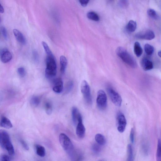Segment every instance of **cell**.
Segmentation results:
<instances>
[{
	"label": "cell",
	"instance_id": "cell-19",
	"mask_svg": "<svg viewBox=\"0 0 161 161\" xmlns=\"http://www.w3.org/2000/svg\"><path fill=\"white\" fill-rule=\"evenodd\" d=\"M36 153L41 157H44L46 154V151L44 147L40 145L36 144L35 146Z\"/></svg>",
	"mask_w": 161,
	"mask_h": 161
},
{
	"label": "cell",
	"instance_id": "cell-24",
	"mask_svg": "<svg viewBox=\"0 0 161 161\" xmlns=\"http://www.w3.org/2000/svg\"><path fill=\"white\" fill-rule=\"evenodd\" d=\"M144 50L146 53L148 55H151L153 53L154 48L149 44H146L144 46Z\"/></svg>",
	"mask_w": 161,
	"mask_h": 161
},
{
	"label": "cell",
	"instance_id": "cell-9",
	"mask_svg": "<svg viewBox=\"0 0 161 161\" xmlns=\"http://www.w3.org/2000/svg\"><path fill=\"white\" fill-rule=\"evenodd\" d=\"M135 36L136 38L140 39L151 40L155 37V35L152 31L147 30L138 32Z\"/></svg>",
	"mask_w": 161,
	"mask_h": 161
},
{
	"label": "cell",
	"instance_id": "cell-28",
	"mask_svg": "<svg viewBox=\"0 0 161 161\" xmlns=\"http://www.w3.org/2000/svg\"><path fill=\"white\" fill-rule=\"evenodd\" d=\"M44 108L46 112L47 115H51L53 110L52 104L49 102H46L44 104Z\"/></svg>",
	"mask_w": 161,
	"mask_h": 161
},
{
	"label": "cell",
	"instance_id": "cell-11",
	"mask_svg": "<svg viewBox=\"0 0 161 161\" xmlns=\"http://www.w3.org/2000/svg\"><path fill=\"white\" fill-rule=\"evenodd\" d=\"M72 119L74 124L76 125L82 122L81 115L78 109L75 107L72 108L71 110Z\"/></svg>",
	"mask_w": 161,
	"mask_h": 161
},
{
	"label": "cell",
	"instance_id": "cell-13",
	"mask_svg": "<svg viewBox=\"0 0 161 161\" xmlns=\"http://www.w3.org/2000/svg\"><path fill=\"white\" fill-rule=\"evenodd\" d=\"M86 129L82 122H80L77 125L76 133L80 138H83L85 135Z\"/></svg>",
	"mask_w": 161,
	"mask_h": 161
},
{
	"label": "cell",
	"instance_id": "cell-5",
	"mask_svg": "<svg viewBox=\"0 0 161 161\" xmlns=\"http://www.w3.org/2000/svg\"><path fill=\"white\" fill-rule=\"evenodd\" d=\"M81 92L86 102L88 104H91L92 103L91 90L87 82L83 80L80 85Z\"/></svg>",
	"mask_w": 161,
	"mask_h": 161
},
{
	"label": "cell",
	"instance_id": "cell-38",
	"mask_svg": "<svg viewBox=\"0 0 161 161\" xmlns=\"http://www.w3.org/2000/svg\"><path fill=\"white\" fill-rule=\"evenodd\" d=\"M130 138L131 142L133 143L134 141V130L133 128H132L131 130Z\"/></svg>",
	"mask_w": 161,
	"mask_h": 161
},
{
	"label": "cell",
	"instance_id": "cell-37",
	"mask_svg": "<svg viewBox=\"0 0 161 161\" xmlns=\"http://www.w3.org/2000/svg\"><path fill=\"white\" fill-rule=\"evenodd\" d=\"M20 141L24 148L26 150H28L29 148L26 142L23 139L20 140Z\"/></svg>",
	"mask_w": 161,
	"mask_h": 161
},
{
	"label": "cell",
	"instance_id": "cell-3",
	"mask_svg": "<svg viewBox=\"0 0 161 161\" xmlns=\"http://www.w3.org/2000/svg\"><path fill=\"white\" fill-rule=\"evenodd\" d=\"M46 67L45 76L47 79L54 78L57 74V64L54 56H47L46 59Z\"/></svg>",
	"mask_w": 161,
	"mask_h": 161
},
{
	"label": "cell",
	"instance_id": "cell-12",
	"mask_svg": "<svg viewBox=\"0 0 161 161\" xmlns=\"http://www.w3.org/2000/svg\"><path fill=\"white\" fill-rule=\"evenodd\" d=\"M63 89V83L62 80L60 78L55 79L53 82V91L57 93H60L62 91Z\"/></svg>",
	"mask_w": 161,
	"mask_h": 161
},
{
	"label": "cell",
	"instance_id": "cell-23",
	"mask_svg": "<svg viewBox=\"0 0 161 161\" xmlns=\"http://www.w3.org/2000/svg\"><path fill=\"white\" fill-rule=\"evenodd\" d=\"M128 157L127 161H133V154L131 145L129 144L127 146Z\"/></svg>",
	"mask_w": 161,
	"mask_h": 161
},
{
	"label": "cell",
	"instance_id": "cell-10",
	"mask_svg": "<svg viewBox=\"0 0 161 161\" xmlns=\"http://www.w3.org/2000/svg\"><path fill=\"white\" fill-rule=\"evenodd\" d=\"M0 55L1 60L4 63L9 62L12 58V54L6 48H3L1 50Z\"/></svg>",
	"mask_w": 161,
	"mask_h": 161
},
{
	"label": "cell",
	"instance_id": "cell-36",
	"mask_svg": "<svg viewBox=\"0 0 161 161\" xmlns=\"http://www.w3.org/2000/svg\"><path fill=\"white\" fill-rule=\"evenodd\" d=\"M0 161H10L8 156L5 154H2L0 156Z\"/></svg>",
	"mask_w": 161,
	"mask_h": 161
},
{
	"label": "cell",
	"instance_id": "cell-31",
	"mask_svg": "<svg viewBox=\"0 0 161 161\" xmlns=\"http://www.w3.org/2000/svg\"><path fill=\"white\" fill-rule=\"evenodd\" d=\"M74 86V82L72 80H70L67 83L65 89V92L66 93H68L72 90Z\"/></svg>",
	"mask_w": 161,
	"mask_h": 161
},
{
	"label": "cell",
	"instance_id": "cell-43",
	"mask_svg": "<svg viewBox=\"0 0 161 161\" xmlns=\"http://www.w3.org/2000/svg\"></svg>",
	"mask_w": 161,
	"mask_h": 161
},
{
	"label": "cell",
	"instance_id": "cell-21",
	"mask_svg": "<svg viewBox=\"0 0 161 161\" xmlns=\"http://www.w3.org/2000/svg\"><path fill=\"white\" fill-rule=\"evenodd\" d=\"M136 22L133 20H130L126 26L127 31L130 32H132L134 31L136 28Z\"/></svg>",
	"mask_w": 161,
	"mask_h": 161
},
{
	"label": "cell",
	"instance_id": "cell-2",
	"mask_svg": "<svg viewBox=\"0 0 161 161\" xmlns=\"http://www.w3.org/2000/svg\"><path fill=\"white\" fill-rule=\"evenodd\" d=\"M116 53L122 60L131 68H135L137 64L133 57L124 47H119L116 50Z\"/></svg>",
	"mask_w": 161,
	"mask_h": 161
},
{
	"label": "cell",
	"instance_id": "cell-33",
	"mask_svg": "<svg viewBox=\"0 0 161 161\" xmlns=\"http://www.w3.org/2000/svg\"><path fill=\"white\" fill-rule=\"evenodd\" d=\"M17 72L19 75L22 77H25L26 74L25 69L23 67H20L18 68Z\"/></svg>",
	"mask_w": 161,
	"mask_h": 161
},
{
	"label": "cell",
	"instance_id": "cell-27",
	"mask_svg": "<svg viewBox=\"0 0 161 161\" xmlns=\"http://www.w3.org/2000/svg\"><path fill=\"white\" fill-rule=\"evenodd\" d=\"M87 17L91 20L95 21L99 20V17L98 15L93 12H89L87 14Z\"/></svg>",
	"mask_w": 161,
	"mask_h": 161
},
{
	"label": "cell",
	"instance_id": "cell-29",
	"mask_svg": "<svg viewBox=\"0 0 161 161\" xmlns=\"http://www.w3.org/2000/svg\"><path fill=\"white\" fill-rule=\"evenodd\" d=\"M148 15L151 18L157 19L159 18V16L156 12L153 9L150 8L147 11Z\"/></svg>",
	"mask_w": 161,
	"mask_h": 161
},
{
	"label": "cell",
	"instance_id": "cell-26",
	"mask_svg": "<svg viewBox=\"0 0 161 161\" xmlns=\"http://www.w3.org/2000/svg\"><path fill=\"white\" fill-rule=\"evenodd\" d=\"M156 161H161V141L159 139L158 140V142Z\"/></svg>",
	"mask_w": 161,
	"mask_h": 161
},
{
	"label": "cell",
	"instance_id": "cell-15",
	"mask_svg": "<svg viewBox=\"0 0 161 161\" xmlns=\"http://www.w3.org/2000/svg\"><path fill=\"white\" fill-rule=\"evenodd\" d=\"M13 32L16 39L18 42L23 44L25 43V38L20 31L17 29H13Z\"/></svg>",
	"mask_w": 161,
	"mask_h": 161
},
{
	"label": "cell",
	"instance_id": "cell-14",
	"mask_svg": "<svg viewBox=\"0 0 161 161\" xmlns=\"http://www.w3.org/2000/svg\"><path fill=\"white\" fill-rule=\"evenodd\" d=\"M141 63L142 68L145 71L151 70L153 68V63L147 58H142L141 61Z\"/></svg>",
	"mask_w": 161,
	"mask_h": 161
},
{
	"label": "cell",
	"instance_id": "cell-42",
	"mask_svg": "<svg viewBox=\"0 0 161 161\" xmlns=\"http://www.w3.org/2000/svg\"><path fill=\"white\" fill-rule=\"evenodd\" d=\"M158 55L161 58V50L158 52Z\"/></svg>",
	"mask_w": 161,
	"mask_h": 161
},
{
	"label": "cell",
	"instance_id": "cell-39",
	"mask_svg": "<svg viewBox=\"0 0 161 161\" xmlns=\"http://www.w3.org/2000/svg\"><path fill=\"white\" fill-rule=\"evenodd\" d=\"M79 1L81 5L83 7H85L87 5L89 1L88 0H81Z\"/></svg>",
	"mask_w": 161,
	"mask_h": 161
},
{
	"label": "cell",
	"instance_id": "cell-22",
	"mask_svg": "<svg viewBox=\"0 0 161 161\" xmlns=\"http://www.w3.org/2000/svg\"><path fill=\"white\" fill-rule=\"evenodd\" d=\"M95 140L97 143L100 145H104L106 143L104 136L100 134H97L95 135Z\"/></svg>",
	"mask_w": 161,
	"mask_h": 161
},
{
	"label": "cell",
	"instance_id": "cell-20",
	"mask_svg": "<svg viewBox=\"0 0 161 161\" xmlns=\"http://www.w3.org/2000/svg\"><path fill=\"white\" fill-rule=\"evenodd\" d=\"M134 52L135 54L137 57L141 56L142 53V49L140 44L138 42H136L134 43Z\"/></svg>",
	"mask_w": 161,
	"mask_h": 161
},
{
	"label": "cell",
	"instance_id": "cell-35",
	"mask_svg": "<svg viewBox=\"0 0 161 161\" xmlns=\"http://www.w3.org/2000/svg\"><path fill=\"white\" fill-rule=\"evenodd\" d=\"M119 5L122 8H126L128 5V2L127 0H120L119 3Z\"/></svg>",
	"mask_w": 161,
	"mask_h": 161
},
{
	"label": "cell",
	"instance_id": "cell-4",
	"mask_svg": "<svg viewBox=\"0 0 161 161\" xmlns=\"http://www.w3.org/2000/svg\"><path fill=\"white\" fill-rule=\"evenodd\" d=\"M59 140L62 147L69 156L75 150L71 140L66 134L63 133L60 134Z\"/></svg>",
	"mask_w": 161,
	"mask_h": 161
},
{
	"label": "cell",
	"instance_id": "cell-17",
	"mask_svg": "<svg viewBox=\"0 0 161 161\" xmlns=\"http://www.w3.org/2000/svg\"><path fill=\"white\" fill-rule=\"evenodd\" d=\"M69 156L72 161H82L83 158V156L81 152L75 150Z\"/></svg>",
	"mask_w": 161,
	"mask_h": 161
},
{
	"label": "cell",
	"instance_id": "cell-32",
	"mask_svg": "<svg viewBox=\"0 0 161 161\" xmlns=\"http://www.w3.org/2000/svg\"><path fill=\"white\" fill-rule=\"evenodd\" d=\"M92 149L94 153H98L101 151V148L100 145L98 144L94 143L92 146Z\"/></svg>",
	"mask_w": 161,
	"mask_h": 161
},
{
	"label": "cell",
	"instance_id": "cell-8",
	"mask_svg": "<svg viewBox=\"0 0 161 161\" xmlns=\"http://www.w3.org/2000/svg\"><path fill=\"white\" fill-rule=\"evenodd\" d=\"M126 124V120L124 114L120 112H119L117 116V125L118 131L120 133L123 132L125 130Z\"/></svg>",
	"mask_w": 161,
	"mask_h": 161
},
{
	"label": "cell",
	"instance_id": "cell-1",
	"mask_svg": "<svg viewBox=\"0 0 161 161\" xmlns=\"http://www.w3.org/2000/svg\"><path fill=\"white\" fill-rule=\"evenodd\" d=\"M0 145L1 147L7 152L10 155L14 153V148L9 135L5 130H0Z\"/></svg>",
	"mask_w": 161,
	"mask_h": 161
},
{
	"label": "cell",
	"instance_id": "cell-7",
	"mask_svg": "<svg viewBox=\"0 0 161 161\" xmlns=\"http://www.w3.org/2000/svg\"><path fill=\"white\" fill-rule=\"evenodd\" d=\"M107 90L112 103L116 106H120L122 99L120 95L110 87H108Z\"/></svg>",
	"mask_w": 161,
	"mask_h": 161
},
{
	"label": "cell",
	"instance_id": "cell-40",
	"mask_svg": "<svg viewBox=\"0 0 161 161\" xmlns=\"http://www.w3.org/2000/svg\"><path fill=\"white\" fill-rule=\"evenodd\" d=\"M34 58L35 61H37L38 60V54L36 51H34L33 53Z\"/></svg>",
	"mask_w": 161,
	"mask_h": 161
},
{
	"label": "cell",
	"instance_id": "cell-18",
	"mask_svg": "<svg viewBox=\"0 0 161 161\" xmlns=\"http://www.w3.org/2000/svg\"><path fill=\"white\" fill-rule=\"evenodd\" d=\"M60 63L61 72L62 74H64L65 72L67 64V59L64 56L62 55L60 57Z\"/></svg>",
	"mask_w": 161,
	"mask_h": 161
},
{
	"label": "cell",
	"instance_id": "cell-6",
	"mask_svg": "<svg viewBox=\"0 0 161 161\" xmlns=\"http://www.w3.org/2000/svg\"><path fill=\"white\" fill-rule=\"evenodd\" d=\"M96 103L98 108L101 110H104L107 107V97L105 93L102 90H100L97 92Z\"/></svg>",
	"mask_w": 161,
	"mask_h": 161
},
{
	"label": "cell",
	"instance_id": "cell-41",
	"mask_svg": "<svg viewBox=\"0 0 161 161\" xmlns=\"http://www.w3.org/2000/svg\"><path fill=\"white\" fill-rule=\"evenodd\" d=\"M4 12V9L3 8V7L2 5L0 4V12L1 13H3Z\"/></svg>",
	"mask_w": 161,
	"mask_h": 161
},
{
	"label": "cell",
	"instance_id": "cell-16",
	"mask_svg": "<svg viewBox=\"0 0 161 161\" xmlns=\"http://www.w3.org/2000/svg\"><path fill=\"white\" fill-rule=\"evenodd\" d=\"M0 126L6 129H10L13 127L12 124L10 120L4 116L1 117Z\"/></svg>",
	"mask_w": 161,
	"mask_h": 161
},
{
	"label": "cell",
	"instance_id": "cell-25",
	"mask_svg": "<svg viewBox=\"0 0 161 161\" xmlns=\"http://www.w3.org/2000/svg\"><path fill=\"white\" fill-rule=\"evenodd\" d=\"M40 101V98L38 97L33 96L30 99V103L33 107H36L39 104Z\"/></svg>",
	"mask_w": 161,
	"mask_h": 161
},
{
	"label": "cell",
	"instance_id": "cell-30",
	"mask_svg": "<svg viewBox=\"0 0 161 161\" xmlns=\"http://www.w3.org/2000/svg\"><path fill=\"white\" fill-rule=\"evenodd\" d=\"M42 44L43 46L45 51L48 56H54L47 44L44 41L42 42Z\"/></svg>",
	"mask_w": 161,
	"mask_h": 161
},
{
	"label": "cell",
	"instance_id": "cell-34",
	"mask_svg": "<svg viewBox=\"0 0 161 161\" xmlns=\"http://www.w3.org/2000/svg\"><path fill=\"white\" fill-rule=\"evenodd\" d=\"M1 31L3 37L5 39H7L8 37L7 31L6 28L4 26L1 27Z\"/></svg>",
	"mask_w": 161,
	"mask_h": 161
}]
</instances>
